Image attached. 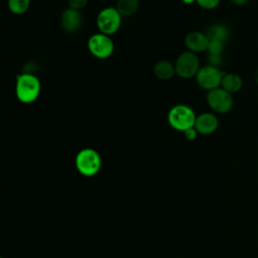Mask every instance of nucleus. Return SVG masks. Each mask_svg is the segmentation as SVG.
<instances>
[{"label":"nucleus","instance_id":"nucleus-1","mask_svg":"<svg viewBox=\"0 0 258 258\" xmlns=\"http://www.w3.org/2000/svg\"><path fill=\"white\" fill-rule=\"evenodd\" d=\"M40 90V81L34 75L30 73H22L16 77L15 94L21 103H33L39 97Z\"/></svg>","mask_w":258,"mask_h":258},{"label":"nucleus","instance_id":"nucleus-2","mask_svg":"<svg viewBox=\"0 0 258 258\" xmlns=\"http://www.w3.org/2000/svg\"><path fill=\"white\" fill-rule=\"evenodd\" d=\"M196 113L194 110L188 107L187 105L183 104H178L173 106L167 115V120L169 125L177 130L184 132L185 130L195 127L196 123Z\"/></svg>","mask_w":258,"mask_h":258},{"label":"nucleus","instance_id":"nucleus-3","mask_svg":"<svg viewBox=\"0 0 258 258\" xmlns=\"http://www.w3.org/2000/svg\"><path fill=\"white\" fill-rule=\"evenodd\" d=\"M75 163L81 174L85 176H93L99 172L102 160L100 154L95 149L84 148L78 152Z\"/></svg>","mask_w":258,"mask_h":258},{"label":"nucleus","instance_id":"nucleus-4","mask_svg":"<svg viewBox=\"0 0 258 258\" xmlns=\"http://www.w3.org/2000/svg\"><path fill=\"white\" fill-rule=\"evenodd\" d=\"M175 73L181 79H191L197 76L200 68V60L197 53L191 51L181 52L174 63Z\"/></svg>","mask_w":258,"mask_h":258},{"label":"nucleus","instance_id":"nucleus-5","mask_svg":"<svg viewBox=\"0 0 258 258\" xmlns=\"http://www.w3.org/2000/svg\"><path fill=\"white\" fill-rule=\"evenodd\" d=\"M121 14L116 7H106L97 15V26L100 32L112 35L116 33L121 26Z\"/></svg>","mask_w":258,"mask_h":258},{"label":"nucleus","instance_id":"nucleus-6","mask_svg":"<svg viewBox=\"0 0 258 258\" xmlns=\"http://www.w3.org/2000/svg\"><path fill=\"white\" fill-rule=\"evenodd\" d=\"M88 48L95 57L104 59L112 55L114 51V42L110 35L99 32L90 36L88 40Z\"/></svg>","mask_w":258,"mask_h":258},{"label":"nucleus","instance_id":"nucleus-7","mask_svg":"<svg viewBox=\"0 0 258 258\" xmlns=\"http://www.w3.org/2000/svg\"><path fill=\"white\" fill-rule=\"evenodd\" d=\"M207 102L210 108L219 114L228 113L231 111L234 104L232 94L221 87L209 91L207 95Z\"/></svg>","mask_w":258,"mask_h":258},{"label":"nucleus","instance_id":"nucleus-8","mask_svg":"<svg viewBox=\"0 0 258 258\" xmlns=\"http://www.w3.org/2000/svg\"><path fill=\"white\" fill-rule=\"evenodd\" d=\"M224 73L220 71L219 68L206 66L199 70L196 79L198 85L208 91L220 88Z\"/></svg>","mask_w":258,"mask_h":258},{"label":"nucleus","instance_id":"nucleus-9","mask_svg":"<svg viewBox=\"0 0 258 258\" xmlns=\"http://www.w3.org/2000/svg\"><path fill=\"white\" fill-rule=\"evenodd\" d=\"M83 15L79 10L68 7L60 15V26L69 33H75L82 27Z\"/></svg>","mask_w":258,"mask_h":258},{"label":"nucleus","instance_id":"nucleus-10","mask_svg":"<svg viewBox=\"0 0 258 258\" xmlns=\"http://www.w3.org/2000/svg\"><path fill=\"white\" fill-rule=\"evenodd\" d=\"M210 40L206 33L200 31H190L184 37V44L188 51L203 52L207 51Z\"/></svg>","mask_w":258,"mask_h":258},{"label":"nucleus","instance_id":"nucleus-11","mask_svg":"<svg viewBox=\"0 0 258 258\" xmlns=\"http://www.w3.org/2000/svg\"><path fill=\"white\" fill-rule=\"evenodd\" d=\"M219 126V120L212 113H203L197 116L195 128L199 134L210 135L214 133Z\"/></svg>","mask_w":258,"mask_h":258},{"label":"nucleus","instance_id":"nucleus-12","mask_svg":"<svg viewBox=\"0 0 258 258\" xmlns=\"http://www.w3.org/2000/svg\"><path fill=\"white\" fill-rule=\"evenodd\" d=\"M153 72H154L155 77L162 81L170 80L176 74L174 64L165 59L157 61L154 66Z\"/></svg>","mask_w":258,"mask_h":258},{"label":"nucleus","instance_id":"nucleus-13","mask_svg":"<svg viewBox=\"0 0 258 258\" xmlns=\"http://www.w3.org/2000/svg\"><path fill=\"white\" fill-rule=\"evenodd\" d=\"M242 86H243V82L239 75L234 73L224 74L222 83H221V88H223L225 91L229 92L230 94L237 93L241 90Z\"/></svg>","mask_w":258,"mask_h":258},{"label":"nucleus","instance_id":"nucleus-14","mask_svg":"<svg viewBox=\"0 0 258 258\" xmlns=\"http://www.w3.org/2000/svg\"><path fill=\"white\" fill-rule=\"evenodd\" d=\"M209 40H219L226 42L229 37V30L223 24H214L206 32Z\"/></svg>","mask_w":258,"mask_h":258},{"label":"nucleus","instance_id":"nucleus-15","mask_svg":"<svg viewBox=\"0 0 258 258\" xmlns=\"http://www.w3.org/2000/svg\"><path fill=\"white\" fill-rule=\"evenodd\" d=\"M139 8V0H118L116 9L121 16H131L137 12Z\"/></svg>","mask_w":258,"mask_h":258},{"label":"nucleus","instance_id":"nucleus-16","mask_svg":"<svg viewBox=\"0 0 258 258\" xmlns=\"http://www.w3.org/2000/svg\"><path fill=\"white\" fill-rule=\"evenodd\" d=\"M30 5V0H8L9 10L16 15L24 14Z\"/></svg>","mask_w":258,"mask_h":258},{"label":"nucleus","instance_id":"nucleus-17","mask_svg":"<svg viewBox=\"0 0 258 258\" xmlns=\"http://www.w3.org/2000/svg\"><path fill=\"white\" fill-rule=\"evenodd\" d=\"M224 50V42L219 41V40H210L209 47H208V52L209 54H222Z\"/></svg>","mask_w":258,"mask_h":258},{"label":"nucleus","instance_id":"nucleus-18","mask_svg":"<svg viewBox=\"0 0 258 258\" xmlns=\"http://www.w3.org/2000/svg\"><path fill=\"white\" fill-rule=\"evenodd\" d=\"M221 0H196L198 5L204 9L211 10L218 7Z\"/></svg>","mask_w":258,"mask_h":258},{"label":"nucleus","instance_id":"nucleus-19","mask_svg":"<svg viewBox=\"0 0 258 258\" xmlns=\"http://www.w3.org/2000/svg\"><path fill=\"white\" fill-rule=\"evenodd\" d=\"M89 0H68L69 7L76 9V10H82L84 7L87 6Z\"/></svg>","mask_w":258,"mask_h":258},{"label":"nucleus","instance_id":"nucleus-20","mask_svg":"<svg viewBox=\"0 0 258 258\" xmlns=\"http://www.w3.org/2000/svg\"><path fill=\"white\" fill-rule=\"evenodd\" d=\"M208 59H209V66H212V67L219 68V66L222 63V55L221 54H219V55L209 54Z\"/></svg>","mask_w":258,"mask_h":258},{"label":"nucleus","instance_id":"nucleus-21","mask_svg":"<svg viewBox=\"0 0 258 258\" xmlns=\"http://www.w3.org/2000/svg\"><path fill=\"white\" fill-rule=\"evenodd\" d=\"M183 134H184L185 139H187V140H189V141H192V140H195V139L197 138V136H198L199 133H198V131L196 130L195 127H191V128L187 129V130H185V131L183 132Z\"/></svg>","mask_w":258,"mask_h":258},{"label":"nucleus","instance_id":"nucleus-22","mask_svg":"<svg viewBox=\"0 0 258 258\" xmlns=\"http://www.w3.org/2000/svg\"><path fill=\"white\" fill-rule=\"evenodd\" d=\"M233 4L237 5V6H242V5H245L249 0H230Z\"/></svg>","mask_w":258,"mask_h":258},{"label":"nucleus","instance_id":"nucleus-23","mask_svg":"<svg viewBox=\"0 0 258 258\" xmlns=\"http://www.w3.org/2000/svg\"><path fill=\"white\" fill-rule=\"evenodd\" d=\"M254 80H255L256 85L258 86V68H257V69H256V71H255V74H254Z\"/></svg>","mask_w":258,"mask_h":258},{"label":"nucleus","instance_id":"nucleus-24","mask_svg":"<svg viewBox=\"0 0 258 258\" xmlns=\"http://www.w3.org/2000/svg\"><path fill=\"white\" fill-rule=\"evenodd\" d=\"M184 4H191L194 2H196V0H181Z\"/></svg>","mask_w":258,"mask_h":258}]
</instances>
